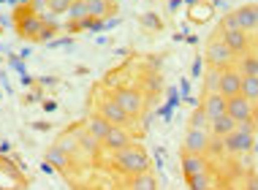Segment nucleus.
<instances>
[{
    "mask_svg": "<svg viewBox=\"0 0 258 190\" xmlns=\"http://www.w3.org/2000/svg\"><path fill=\"white\" fill-rule=\"evenodd\" d=\"M223 147L228 152H236V155L250 152L253 150V122H239L228 136H223Z\"/></svg>",
    "mask_w": 258,
    "mask_h": 190,
    "instance_id": "f03ea898",
    "label": "nucleus"
},
{
    "mask_svg": "<svg viewBox=\"0 0 258 190\" xmlns=\"http://www.w3.org/2000/svg\"><path fill=\"white\" fill-rule=\"evenodd\" d=\"M87 9H90V17L93 19H106L117 6L111 0H87Z\"/></svg>",
    "mask_w": 258,
    "mask_h": 190,
    "instance_id": "2eb2a0df",
    "label": "nucleus"
},
{
    "mask_svg": "<svg viewBox=\"0 0 258 190\" xmlns=\"http://www.w3.org/2000/svg\"><path fill=\"white\" fill-rule=\"evenodd\" d=\"M231 14H234V19H236V27H239V30H245V33L255 30V19H253V6H239V9H234Z\"/></svg>",
    "mask_w": 258,
    "mask_h": 190,
    "instance_id": "4468645a",
    "label": "nucleus"
},
{
    "mask_svg": "<svg viewBox=\"0 0 258 190\" xmlns=\"http://www.w3.org/2000/svg\"><path fill=\"white\" fill-rule=\"evenodd\" d=\"M201 66H204V57H196V60H193L190 76H196V79H199V76H204V74H201Z\"/></svg>",
    "mask_w": 258,
    "mask_h": 190,
    "instance_id": "473e14b6",
    "label": "nucleus"
},
{
    "mask_svg": "<svg viewBox=\"0 0 258 190\" xmlns=\"http://www.w3.org/2000/svg\"><path fill=\"white\" fill-rule=\"evenodd\" d=\"M30 11L38 14V17L41 14L46 17V14H49V0H30Z\"/></svg>",
    "mask_w": 258,
    "mask_h": 190,
    "instance_id": "cd10ccee",
    "label": "nucleus"
},
{
    "mask_svg": "<svg viewBox=\"0 0 258 190\" xmlns=\"http://www.w3.org/2000/svg\"><path fill=\"white\" fill-rule=\"evenodd\" d=\"M114 168L122 174H128V177H134V174H144L150 171V158L144 150H139V147H125V150L114 152Z\"/></svg>",
    "mask_w": 258,
    "mask_h": 190,
    "instance_id": "f257e3e1",
    "label": "nucleus"
},
{
    "mask_svg": "<svg viewBox=\"0 0 258 190\" xmlns=\"http://www.w3.org/2000/svg\"><path fill=\"white\" fill-rule=\"evenodd\" d=\"M90 17V9H87V0H74L71 9H68V19H71V25H79L85 22Z\"/></svg>",
    "mask_w": 258,
    "mask_h": 190,
    "instance_id": "a211bd4d",
    "label": "nucleus"
},
{
    "mask_svg": "<svg viewBox=\"0 0 258 190\" xmlns=\"http://www.w3.org/2000/svg\"><path fill=\"white\" fill-rule=\"evenodd\" d=\"M44 27H46L44 17H38V14H33V11H25L22 17L17 19V30H19V36L33 38V41H38V36H41V30H44Z\"/></svg>",
    "mask_w": 258,
    "mask_h": 190,
    "instance_id": "423d86ee",
    "label": "nucleus"
},
{
    "mask_svg": "<svg viewBox=\"0 0 258 190\" xmlns=\"http://www.w3.org/2000/svg\"><path fill=\"white\" fill-rule=\"evenodd\" d=\"M179 6H182V0H169V6H166V9H169V11H177Z\"/></svg>",
    "mask_w": 258,
    "mask_h": 190,
    "instance_id": "e433bc0d",
    "label": "nucleus"
},
{
    "mask_svg": "<svg viewBox=\"0 0 258 190\" xmlns=\"http://www.w3.org/2000/svg\"><path fill=\"white\" fill-rule=\"evenodd\" d=\"M182 174L185 177H196V174H207V158L196 152L182 155Z\"/></svg>",
    "mask_w": 258,
    "mask_h": 190,
    "instance_id": "9b49d317",
    "label": "nucleus"
},
{
    "mask_svg": "<svg viewBox=\"0 0 258 190\" xmlns=\"http://www.w3.org/2000/svg\"><path fill=\"white\" fill-rule=\"evenodd\" d=\"M245 190H258V174H250L245 179Z\"/></svg>",
    "mask_w": 258,
    "mask_h": 190,
    "instance_id": "72a5a7b5",
    "label": "nucleus"
},
{
    "mask_svg": "<svg viewBox=\"0 0 258 190\" xmlns=\"http://www.w3.org/2000/svg\"><path fill=\"white\" fill-rule=\"evenodd\" d=\"M111 128H114V125H109L103 117H93V119H90V125H87V131L93 133V136L98 139L101 144H103V139L109 136V131H111Z\"/></svg>",
    "mask_w": 258,
    "mask_h": 190,
    "instance_id": "f3484780",
    "label": "nucleus"
},
{
    "mask_svg": "<svg viewBox=\"0 0 258 190\" xmlns=\"http://www.w3.org/2000/svg\"><path fill=\"white\" fill-rule=\"evenodd\" d=\"M19 82H22V84H33V79H30L27 74H22V76H19Z\"/></svg>",
    "mask_w": 258,
    "mask_h": 190,
    "instance_id": "58836bf2",
    "label": "nucleus"
},
{
    "mask_svg": "<svg viewBox=\"0 0 258 190\" xmlns=\"http://www.w3.org/2000/svg\"><path fill=\"white\" fill-rule=\"evenodd\" d=\"M236 71H239L242 76H258V57L255 54H245Z\"/></svg>",
    "mask_w": 258,
    "mask_h": 190,
    "instance_id": "4be33fe9",
    "label": "nucleus"
},
{
    "mask_svg": "<svg viewBox=\"0 0 258 190\" xmlns=\"http://www.w3.org/2000/svg\"><path fill=\"white\" fill-rule=\"evenodd\" d=\"M187 187L190 190H209V174H196V177H187Z\"/></svg>",
    "mask_w": 258,
    "mask_h": 190,
    "instance_id": "a878e982",
    "label": "nucleus"
},
{
    "mask_svg": "<svg viewBox=\"0 0 258 190\" xmlns=\"http://www.w3.org/2000/svg\"><path fill=\"white\" fill-rule=\"evenodd\" d=\"M79 147H82V150H85V152L95 155V152H98V147H101V142H98V139H95V136H93V133H90V131H85V133H82V136H79Z\"/></svg>",
    "mask_w": 258,
    "mask_h": 190,
    "instance_id": "5701e85b",
    "label": "nucleus"
},
{
    "mask_svg": "<svg viewBox=\"0 0 258 190\" xmlns=\"http://www.w3.org/2000/svg\"><path fill=\"white\" fill-rule=\"evenodd\" d=\"M44 109H46V111H54V109H57V103H54V101H46Z\"/></svg>",
    "mask_w": 258,
    "mask_h": 190,
    "instance_id": "4c0bfd02",
    "label": "nucleus"
},
{
    "mask_svg": "<svg viewBox=\"0 0 258 190\" xmlns=\"http://www.w3.org/2000/svg\"><path fill=\"white\" fill-rule=\"evenodd\" d=\"M185 3H187V6H196V3H199V0H185Z\"/></svg>",
    "mask_w": 258,
    "mask_h": 190,
    "instance_id": "a19ab883",
    "label": "nucleus"
},
{
    "mask_svg": "<svg viewBox=\"0 0 258 190\" xmlns=\"http://www.w3.org/2000/svg\"><path fill=\"white\" fill-rule=\"evenodd\" d=\"M14 3H30V0H14Z\"/></svg>",
    "mask_w": 258,
    "mask_h": 190,
    "instance_id": "79ce46f5",
    "label": "nucleus"
},
{
    "mask_svg": "<svg viewBox=\"0 0 258 190\" xmlns=\"http://www.w3.org/2000/svg\"><path fill=\"white\" fill-rule=\"evenodd\" d=\"M74 0H49V11L52 14H68Z\"/></svg>",
    "mask_w": 258,
    "mask_h": 190,
    "instance_id": "bb28decb",
    "label": "nucleus"
},
{
    "mask_svg": "<svg viewBox=\"0 0 258 190\" xmlns=\"http://www.w3.org/2000/svg\"><path fill=\"white\" fill-rule=\"evenodd\" d=\"M179 90H182V93H185V98L190 95V84H187V79H182V82H179Z\"/></svg>",
    "mask_w": 258,
    "mask_h": 190,
    "instance_id": "c9c22d12",
    "label": "nucleus"
},
{
    "mask_svg": "<svg viewBox=\"0 0 258 190\" xmlns=\"http://www.w3.org/2000/svg\"><path fill=\"white\" fill-rule=\"evenodd\" d=\"M131 190H158V182L150 171L134 174V177H131Z\"/></svg>",
    "mask_w": 258,
    "mask_h": 190,
    "instance_id": "6ab92c4d",
    "label": "nucleus"
},
{
    "mask_svg": "<svg viewBox=\"0 0 258 190\" xmlns=\"http://www.w3.org/2000/svg\"><path fill=\"white\" fill-rule=\"evenodd\" d=\"M11 66H14V71H17L19 76L27 74V71H25V66H22V60H19V57H11Z\"/></svg>",
    "mask_w": 258,
    "mask_h": 190,
    "instance_id": "f704fd0d",
    "label": "nucleus"
},
{
    "mask_svg": "<svg viewBox=\"0 0 258 190\" xmlns=\"http://www.w3.org/2000/svg\"><path fill=\"white\" fill-rule=\"evenodd\" d=\"M236 128V122H234V119L231 117H228V114H223V117H218V119H215V122H209V133H212V136H228V133H231Z\"/></svg>",
    "mask_w": 258,
    "mask_h": 190,
    "instance_id": "dca6fc26",
    "label": "nucleus"
},
{
    "mask_svg": "<svg viewBox=\"0 0 258 190\" xmlns=\"http://www.w3.org/2000/svg\"><path fill=\"white\" fill-rule=\"evenodd\" d=\"M114 101L125 109V114H128L131 119L144 111V95L139 93V90H134V87H120L114 93Z\"/></svg>",
    "mask_w": 258,
    "mask_h": 190,
    "instance_id": "20e7f679",
    "label": "nucleus"
},
{
    "mask_svg": "<svg viewBox=\"0 0 258 190\" xmlns=\"http://www.w3.org/2000/svg\"><path fill=\"white\" fill-rule=\"evenodd\" d=\"M142 25L152 27V30H160V19L155 17V14H142Z\"/></svg>",
    "mask_w": 258,
    "mask_h": 190,
    "instance_id": "c85d7f7f",
    "label": "nucleus"
},
{
    "mask_svg": "<svg viewBox=\"0 0 258 190\" xmlns=\"http://www.w3.org/2000/svg\"><path fill=\"white\" fill-rule=\"evenodd\" d=\"M242 95L255 106L258 103V76H242Z\"/></svg>",
    "mask_w": 258,
    "mask_h": 190,
    "instance_id": "aec40b11",
    "label": "nucleus"
},
{
    "mask_svg": "<svg viewBox=\"0 0 258 190\" xmlns=\"http://www.w3.org/2000/svg\"><path fill=\"white\" fill-rule=\"evenodd\" d=\"M49 46H52V49H57V46L71 49V46H74V38H57V41H49Z\"/></svg>",
    "mask_w": 258,
    "mask_h": 190,
    "instance_id": "2f4dec72",
    "label": "nucleus"
},
{
    "mask_svg": "<svg viewBox=\"0 0 258 190\" xmlns=\"http://www.w3.org/2000/svg\"><path fill=\"white\" fill-rule=\"evenodd\" d=\"M179 101H182V98H179V93H177V87H169V103H166V106L177 109V106H179Z\"/></svg>",
    "mask_w": 258,
    "mask_h": 190,
    "instance_id": "7c9ffc66",
    "label": "nucleus"
},
{
    "mask_svg": "<svg viewBox=\"0 0 258 190\" xmlns=\"http://www.w3.org/2000/svg\"><path fill=\"white\" fill-rule=\"evenodd\" d=\"M190 128H199V131H209V119L204 114V109L196 106V111H193V117H190Z\"/></svg>",
    "mask_w": 258,
    "mask_h": 190,
    "instance_id": "b1692460",
    "label": "nucleus"
},
{
    "mask_svg": "<svg viewBox=\"0 0 258 190\" xmlns=\"http://www.w3.org/2000/svg\"><path fill=\"white\" fill-rule=\"evenodd\" d=\"M253 19H255V30H258V6H253Z\"/></svg>",
    "mask_w": 258,
    "mask_h": 190,
    "instance_id": "ea45409f",
    "label": "nucleus"
},
{
    "mask_svg": "<svg viewBox=\"0 0 258 190\" xmlns=\"http://www.w3.org/2000/svg\"><path fill=\"white\" fill-rule=\"evenodd\" d=\"M101 117L106 119L109 125H114V128H125V125H128V119H131L128 114H125V109L114 101V98L101 103Z\"/></svg>",
    "mask_w": 258,
    "mask_h": 190,
    "instance_id": "1a4fd4ad",
    "label": "nucleus"
},
{
    "mask_svg": "<svg viewBox=\"0 0 258 190\" xmlns=\"http://www.w3.org/2000/svg\"><path fill=\"white\" fill-rule=\"evenodd\" d=\"M234 57L236 54L223 44V38H212L209 46H207V52H204V60L209 62V68H218V71H226V68L234 62Z\"/></svg>",
    "mask_w": 258,
    "mask_h": 190,
    "instance_id": "7ed1b4c3",
    "label": "nucleus"
},
{
    "mask_svg": "<svg viewBox=\"0 0 258 190\" xmlns=\"http://www.w3.org/2000/svg\"><path fill=\"white\" fill-rule=\"evenodd\" d=\"M201 109H204V114H207L209 122H215L218 117L226 114V98H223L218 90H215V93H207L204 101H201Z\"/></svg>",
    "mask_w": 258,
    "mask_h": 190,
    "instance_id": "9d476101",
    "label": "nucleus"
},
{
    "mask_svg": "<svg viewBox=\"0 0 258 190\" xmlns=\"http://www.w3.org/2000/svg\"><path fill=\"white\" fill-rule=\"evenodd\" d=\"M218 93H220L223 98L242 95V74H239V71H234V68H226V71H220Z\"/></svg>",
    "mask_w": 258,
    "mask_h": 190,
    "instance_id": "6e6552de",
    "label": "nucleus"
},
{
    "mask_svg": "<svg viewBox=\"0 0 258 190\" xmlns=\"http://www.w3.org/2000/svg\"><path fill=\"white\" fill-rule=\"evenodd\" d=\"M46 160H49V163H52L54 168H66V166H68V160H71V158H68V152L62 150L60 144H54L52 150L46 152Z\"/></svg>",
    "mask_w": 258,
    "mask_h": 190,
    "instance_id": "412c9836",
    "label": "nucleus"
},
{
    "mask_svg": "<svg viewBox=\"0 0 258 190\" xmlns=\"http://www.w3.org/2000/svg\"><path fill=\"white\" fill-rule=\"evenodd\" d=\"M223 44L231 49L234 54H239V52H247L250 41H247L245 30H223Z\"/></svg>",
    "mask_w": 258,
    "mask_h": 190,
    "instance_id": "f8f14e48",
    "label": "nucleus"
},
{
    "mask_svg": "<svg viewBox=\"0 0 258 190\" xmlns=\"http://www.w3.org/2000/svg\"><path fill=\"white\" fill-rule=\"evenodd\" d=\"M209 136H212V133H209V131H199V128H187V133H185V142H182V147H185V152H196V155H207V152H209Z\"/></svg>",
    "mask_w": 258,
    "mask_h": 190,
    "instance_id": "0eeeda50",
    "label": "nucleus"
},
{
    "mask_svg": "<svg viewBox=\"0 0 258 190\" xmlns=\"http://www.w3.org/2000/svg\"><path fill=\"white\" fill-rule=\"evenodd\" d=\"M103 147L111 150V152H120V150H125V147H131V136L122 128H111L109 136L103 139Z\"/></svg>",
    "mask_w": 258,
    "mask_h": 190,
    "instance_id": "ddd939ff",
    "label": "nucleus"
},
{
    "mask_svg": "<svg viewBox=\"0 0 258 190\" xmlns=\"http://www.w3.org/2000/svg\"><path fill=\"white\" fill-rule=\"evenodd\" d=\"M226 114L231 117L236 125L239 122H253V103H250L245 95L226 98Z\"/></svg>",
    "mask_w": 258,
    "mask_h": 190,
    "instance_id": "39448f33",
    "label": "nucleus"
},
{
    "mask_svg": "<svg viewBox=\"0 0 258 190\" xmlns=\"http://www.w3.org/2000/svg\"><path fill=\"white\" fill-rule=\"evenodd\" d=\"M220 27H223V30H239V27H236V19H234V14H226V17L220 19Z\"/></svg>",
    "mask_w": 258,
    "mask_h": 190,
    "instance_id": "c756f323",
    "label": "nucleus"
},
{
    "mask_svg": "<svg viewBox=\"0 0 258 190\" xmlns=\"http://www.w3.org/2000/svg\"><path fill=\"white\" fill-rule=\"evenodd\" d=\"M218 84H220V71H218V68H209V71L204 74V87H207V93H215V90H218Z\"/></svg>",
    "mask_w": 258,
    "mask_h": 190,
    "instance_id": "393cba45",
    "label": "nucleus"
}]
</instances>
